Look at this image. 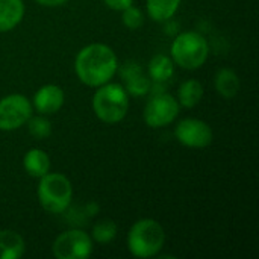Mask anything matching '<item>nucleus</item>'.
<instances>
[{
  "instance_id": "nucleus-1",
  "label": "nucleus",
  "mask_w": 259,
  "mask_h": 259,
  "mask_svg": "<svg viewBox=\"0 0 259 259\" xmlns=\"http://www.w3.org/2000/svg\"><path fill=\"white\" fill-rule=\"evenodd\" d=\"M118 70L115 52L102 42H93L79 50L74 59V71L82 83L97 88L109 82Z\"/></svg>"
},
{
  "instance_id": "nucleus-2",
  "label": "nucleus",
  "mask_w": 259,
  "mask_h": 259,
  "mask_svg": "<svg viewBox=\"0 0 259 259\" xmlns=\"http://www.w3.org/2000/svg\"><path fill=\"white\" fill-rule=\"evenodd\" d=\"M165 243V232L159 222L153 219H141L135 222L127 234V249L135 258L156 256Z\"/></svg>"
},
{
  "instance_id": "nucleus-3",
  "label": "nucleus",
  "mask_w": 259,
  "mask_h": 259,
  "mask_svg": "<svg viewBox=\"0 0 259 259\" xmlns=\"http://www.w3.org/2000/svg\"><path fill=\"white\" fill-rule=\"evenodd\" d=\"M93 111L103 123H120L129 111V94L121 83L106 82L93 96Z\"/></svg>"
},
{
  "instance_id": "nucleus-4",
  "label": "nucleus",
  "mask_w": 259,
  "mask_h": 259,
  "mask_svg": "<svg viewBox=\"0 0 259 259\" xmlns=\"http://www.w3.org/2000/svg\"><path fill=\"white\" fill-rule=\"evenodd\" d=\"M36 196L41 208L49 214H62L68 209L73 199V185L70 179L58 171H49L39 178Z\"/></svg>"
},
{
  "instance_id": "nucleus-5",
  "label": "nucleus",
  "mask_w": 259,
  "mask_h": 259,
  "mask_svg": "<svg viewBox=\"0 0 259 259\" xmlns=\"http://www.w3.org/2000/svg\"><path fill=\"white\" fill-rule=\"evenodd\" d=\"M170 56L176 65L185 70L200 68L209 56L208 39L194 30L179 33L170 46Z\"/></svg>"
},
{
  "instance_id": "nucleus-6",
  "label": "nucleus",
  "mask_w": 259,
  "mask_h": 259,
  "mask_svg": "<svg viewBox=\"0 0 259 259\" xmlns=\"http://www.w3.org/2000/svg\"><path fill=\"white\" fill-rule=\"evenodd\" d=\"M179 111L181 105L175 96L164 91H155L144 106V123L152 129L164 127L175 121Z\"/></svg>"
},
{
  "instance_id": "nucleus-7",
  "label": "nucleus",
  "mask_w": 259,
  "mask_h": 259,
  "mask_svg": "<svg viewBox=\"0 0 259 259\" xmlns=\"http://www.w3.org/2000/svg\"><path fill=\"white\" fill-rule=\"evenodd\" d=\"M52 252L58 259H85L93 253V238L85 231L70 229L55 238Z\"/></svg>"
},
{
  "instance_id": "nucleus-8",
  "label": "nucleus",
  "mask_w": 259,
  "mask_h": 259,
  "mask_svg": "<svg viewBox=\"0 0 259 259\" xmlns=\"http://www.w3.org/2000/svg\"><path fill=\"white\" fill-rule=\"evenodd\" d=\"M32 115V102L23 94H9L0 100V131L12 132L27 123Z\"/></svg>"
},
{
  "instance_id": "nucleus-9",
  "label": "nucleus",
  "mask_w": 259,
  "mask_h": 259,
  "mask_svg": "<svg viewBox=\"0 0 259 259\" xmlns=\"http://www.w3.org/2000/svg\"><path fill=\"white\" fill-rule=\"evenodd\" d=\"M176 140L190 149L208 147L214 140V132L211 126L199 118H184L178 123L175 129Z\"/></svg>"
},
{
  "instance_id": "nucleus-10",
  "label": "nucleus",
  "mask_w": 259,
  "mask_h": 259,
  "mask_svg": "<svg viewBox=\"0 0 259 259\" xmlns=\"http://www.w3.org/2000/svg\"><path fill=\"white\" fill-rule=\"evenodd\" d=\"M120 76L124 82L123 87L129 96L141 97L152 91V80L138 62H124L120 68Z\"/></svg>"
},
{
  "instance_id": "nucleus-11",
  "label": "nucleus",
  "mask_w": 259,
  "mask_h": 259,
  "mask_svg": "<svg viewBox=\"0 0 259 259\" xmlns=\"http://www.w3.org/2000/svg\"><path fill=\"white\" fill-rule=\"evenodd\" d=\"M65 102V94L64 90L59 85L55 83H47L42 85L33 96L32 105L38 111V114L42 115H52L58 112Z\"/></svg>"
},
{
  "instance_id": "nucleus-12",
  "label": "nucleus",
  "mask_w": 259,
  "mask_h": 259,
  "mask_svg": "<svg viewBox=\"0 0 259 259\" xmlns=\"http://www.w3.org/2000/svg\"><path fill=\"white\" fill-rule=\"evenodd\" d=\"M24 17L23 0H0V33L15 29Z\"/></svg>"
},
{
  "instance_id": "nucleus-13",
  "label": "nucleus",
  "mask_w": 259,
  "mask_h": 259,
  "mask_svg": "<svg viewBox=\"0 0 259 259\" xmlns=\"http://www.w3.org/2000/svg\"><path fill=\"white\" fill-rule=\"evenodd\" d=\"M26 252L23 237L11 229L0 231V259H20Z\"/></svg>"
},
{
  "instance_id": "nucleus-14",
  "label": "nucleus",
  "mask_w": 259,
  "mask_h": 259,
  "mask_svg": "<svg viewBox=\"0 0 259 259\" xmlns=\"http://www.w3.org/2000/svg\"><path fill=\"white\" fill-rule=\"evenodd\" d=\"M175 74V62L171 56L158 53L149 62V77L152 83L164 85L167 83Z\"/></svg>"
},
{
  "instance_id": "nucleus-15",
  "label": "nucleus",
  "mask_w": 259,
  "mask_h": 259,
  "mask_svg": "<svg viewBox=\"0 0 259 259\" xmlns=\"http://www.w3.org/2000/svg\"><path fill=\"white\" fill-rule=\"evenodd\" d=\"M23 167L29 176L39 179L50 171V158L41 149H30L23 158Z\"/></svg>"
},
{
  "instance_id": "nucleus-16",
  "label": "nucleus",
  "mask_w": 259,
  "mask_h": 259,
  "mask_svg": "<svg viewBox=\"0 0 259 259\" xmlns=\"http://www.w3.org/2000/svg\"><path fill=\"white\" fill-rule=\"evenodd\" d=\"M214 85L222 97L234 99L240 91V77L231 68H220L215 74Z\"/></svg>"
},
{
  "instance_id": "nucleus-17",
  "label": "nucleus",
  "mask_w": 259,
  "mask_h": 259,
  "mask_svg": "<svg viewBox=\"0 0 259 259\" xmlns=\"http://www.w3.org/2000/svg\"><path fill=\"white\" fill-rule=\"evenodd\" d=\"M182 0H146L147 14L158 23L168 21L175 17Z\"/></svg>"
},
{
  "instance_id": "nucleus-18",
  "label": "nucleus",
  "mask_w": 259,
  "mask_h": 259,
  "mask_svg": "<svg viewBox=\"0 0 259 259\" xmlns=\"http://www.w3.org/2000/svg\"><path fill=\"white\" fill-rule=\"evenodd\" d=\"M203 97V85L196 79H188L181 83L178 90V102L184 108H194Z\"/></svg>"
},
{
  "instance_id": "nucleus-19",
  "label": "nucleus",
  "mask_w": 259,
  "mask_h": 259,
  "mask_svg": "<svg viewBox=\"0 0 259 259\" xmlns=\"http://www.w3.org/2000/svg\"><path fill=\"white\" fill-rule=\"evenodd\" d=\"M117 237V225L112 220H100L93 226L91 238L99 244H108Z\"/></svg>"
},
{
  "instance_id": "nucleus-20",
  "label": "nucleus",
  "mask_w": 259,
  "mask_h": 259,
  "mask_svg": "<svg viewBox=\"0 0 259 259\" xmlns=\"http://www.w3.org/2000/svg\"><path fill=\"white\" fill-rule=\"evenodd\" d=\"M26 124H27L29 134L35 140H46L52 134V123L42 114L41 115H30V118L27 120Z\"/></svg>"
},
{
  "instance_id": "nucleus-21",
  "label": "nucleus",
  "mask_w": 259,
  "mask_h": 259,
  "mask_svg": "<svg viewBox=\"0 0 259 259\" xmlns=\"http://www.w3.org/2000/svg\"><path fill=\"white\" fill-rule=\"evenodd\" d=\"M121 23L127 29L137 30L144 24V14L140 8H135L134 5H131L129 8L121 11Z\"/></svg>"
},
{
  "instance_id": "nucleus-22",
  "label": "nucleus",
  "mask_w": 259,
  "mask_h": 259,
  "mask_svg": "<svg viewBox=\"0 0 259 259\" xmlns=\"http://www.w3.org/2000/svg\"><path fill=\"white\" fill-rule=\"evenodd\" d=\"M103 3L112 9V11H123L126 8H129L131 5H134V0H103Z\"/></svg>"
},
{
  "instance_id": "nucleus-23",
  "label": "nucleus",
  "mask_w": 259,
  "mask_h": 259,
  "mask_svg": "<svg viewBox=\"0 0 259 259\" xmlns=\"http://www.w3.org/2000/svg\"><path fill=\"white\" fill-rule=\"evenodd\" d=\"M36 3L46 6V8H58V6H62L65 5L68 0H35Z\"/></svg>"
},
{
  "instance_id": "nucleus-24",
  "label": "nucleus",
  "mask_w": 259,
  "mask_h": 259,
  "mask_svg": "<svg viewBox=\"0 0 259 259\" xmlns=\"http://www.w3.org/2000/svg\"><path fill=\"white\" fill-rule=\"evenodd\" d=\"M87 211H88V215H96L99 212V205L91 202V203L87 205Z\"/></svg>"
}]
</instances>
